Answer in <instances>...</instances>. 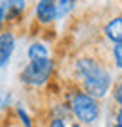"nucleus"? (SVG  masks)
I'll return each mask as SVG.
<instances>
[{
	"label": "nucleus",
	"instance_id": "f257e3e1",
	"mask_svg": "<svg viewBox=\"0 0 122 127\" xmlns=\"http://www.w3.org/2000/svg\"><path fill=\"white\" fill-rule=\"evenodd\" d=\"M71 108H73V114L79 118V122H83V123H94L96 118L100 116L98 101L94 97H90L88 94H83V92L73 95Z\"/></svg>",
	"mask_w": 122,
	"mask_h": 127
},
{
	"label": "nucleus",
	"instance_id": "f03ea898",
	"mask_svg": "<svg viewBox=\"0 0 122 127\" xmlns=\"http://www.w3.org/2000/svg\"><path fill=\"white\" fill-rule=\"evenodd\" d=\"M53 73V62L49 58L45 60H34L23 69L21 73V80L30 86H39L49 79V75Z\"/></svg>",
	"mask_w": 122,
	"mask_h": 127
},
{
	"label": "nucleus",
	"instance_id": "7ed1b4c3",
	"mask_svg": "<svg viewBox=\"0 0 122 127\" xmlns=\"http://www.w3.org/2000/svg\"><path fill=\"white\" fill-rule=\"evenodd\" d=\"M83 84L90 97H103L105 92L109 90V75H107V71L102 69V65H98L90 75L83 79Z\"/></svg>",
	"mask_w": 122,
	"mask_h": 127
},
{
	"label": "nucleus",
	"instance_id": "20e7f679",
	"mask_svg": "<svg viewBox=\"0 0 122 127\" xmlns=\"http://www.w3.org/2000/svg\"><path fill=\"white\" fill-rule=\"evenodd\" d=\"M13 47H15V39H13L11 32H2L0 34V67H4L9 62L13 54Z\"/></svg>",
	"mask_w": 122,
	"mask_h": 127
},
{
	"label": "nucleus",
	"instance_id": "39448f33",
	"mask_svg": "<svg viewBox=\"0 0 122 127\" xmlns=\"http://www.w3.org/2000/svg\"><path fill=\"white\" fill-rule=\"evenodd\" d=\"M36 17L39 23H51L53 19H56V4L53 0H39L36 6Z\"/></svg>",
	"mask_w": 122,
	"mask_h": 127
},
{
	"label": "nucleus",
	"instance_id": "423d86ee",
	"mask_svg": "<svg viewBox=\"0 0 122 127\" xmlns=\"http://www.w3.org/2000/svg\"><path fill=\"white\" fill-rule=\"evenodd\" d=\"M0 8L4 11V19H17L24 11V0H2Z\"/></svg>",
	"mask_w": 122,
	"mask_h": 127
},
{
	"label": "nucleus",
	"instance_id": "0eeeda50",
	"mask_svg": "<svg viewBox=\"0 0 122 127\" xmlns=\"http://www.w3.org/2000/svg\"><path fill=\"white\" fill-rule=\"evenodd\" d=\"M105 34H107L109 39L120 43V41H122V17H118V19L111 21V23L107 24V26H105Z\"/></svg>",
	"mask_w": 122,
	"mask_h": 127
},
{
	"label": "nucleus",
	"instance_id": "6e6552de",
	"mask_svg": "<svg viewBox=\"0 0 122 127\" xmlns=\"http://www.w3.org/2000/svg\"><path fill=\"white\" fill-rule=\"evenodd\" d=\"M28 58H30V62H34V60H45V58H49V52L41 43H32L28 47Z\"/></svg>",
	"mask_w": 122,
	"mask_h": 127
},
{
	"label": "nucleus",
	"instance_id": "1a4fd4ad",
	"mask_svg": "<svg viewBox=\"0 0 122 127\" xmlns=\"http://www.w3.org/2000/svg\"><path fill=\"white\" fill-rule=\"evenodd\" d=\"M55 4H56V17H64V15H68V13L71 11L73 0H58Z\"/></svg>",
	"mask_w": 122,
	"mask_h": 127
},
{
	"label": "nucleus",
	"instance_id": "9d476101",
	"mask_svg": "<svg viewBox=\"0 0 122 127\" xmlns=\"http://www.w3.org/2000/svg\"><path fill=\"white\" fill-rule=\"evenodd\" d=\"M115 60H117L118 67H122V41L117 43V47H115Z\"/></svg>",
	"mask_w": 122,
	"mask_h": 127
},
{
	"label": "nucleus",
	"instance_id": "9b49d317",
	"mask_svg": "<svg viewBox=\"0 0 122 127\" xmlns=\"http://www.w3.org/2000/svg\"><path fill=\"white\" fill-rule=\"evenodd\" d=\"M49 127H66V125H64V122H62V120H53Z\"/></svg>",
	"mask_w": 122,
	"mask_h": 127
},
{
	"label": "nucleus",
	"instance_id": "f8f14e48",
	"mask_svg": "<svg viewBox=\"0 0 122 127\" xmlns=\"http://www.w3.org/2000/svg\"><path fill=\"white\" fill-rule=\"evenodd\" d=\"M117 99L122 103V80H120V84L117 86Z\"/></svg>",
	"mask_w": 122,
	"mask_h": 127
},
{
	"label": "nucleus",
	"instance_id": "ddd939ff",
	"mask_svg": "<svg viewBox=\"0 0 122 127\" xmlns=\"http://www.w3.org/2000/svg\"><path fill=\"white\" fill-rule=\"evenodd\" d=\"M2 23H4V11H2V8H0V28H2Z\"/></svg>",
	"mask_w": 122,
	"mask_h": 127
},
{
	"label": "nucleus",
	"instance_id": "4468645a",
	"mask_svg": "<svg viewBox=\"0 0 122 127\" xmlns=\"http://www.w3.org/2000/svg\"><path fill=\"white\" fill-rule=\"evenodd\" d=\"M118 125H122V110L118 112Z\"/></svg>",
	"mask_w": 122,
	"mask_h": 127
},
{
	"label": "nucleus",
	"instance_id": "2eb2a0df",
	"mask_svg": "<svg viewBox=\"0 0 122 127\" xmlns=\"http://www.w3.org/2000/svg\"><path fill=\"white\" fill-rule=\"evenodd\" d=\"M117 127H122V125H117Z\"/></svg>",
	"mask_w": 122,
	"mask_h": 127
}]
</instances>
